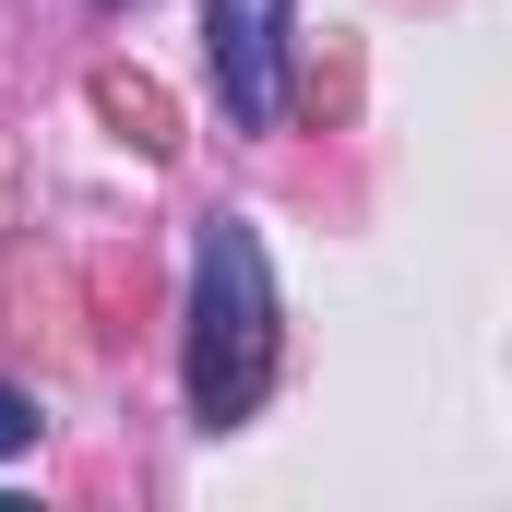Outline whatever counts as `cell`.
Returning <instances> with one entry per match:
<instances>
[{
    "label": "cell",
    "mask_w": 512,
    "mask_h": 512,
    "mask_svg": "<svg viewBox=\"0 0 512 512\" xmlns=\"http://www.w3.org/2000/svg\"><path fill=\"white\" fill-rule=\"evenodd\" d=\"M262 382H274V274H262L251 227L215 215L191 251V417L227 429L262 405Z\"/></svg>",
    "instance_id": "cell-1"
},
{
    "label": "cell",
    "mask_w": 512,
    "mask_h": 512,
    "mask_svg": "<svg viewBox=\"0 0 512 512\" xmlns=\"http://www.w3.org/2000/svg\"><path fill=\"white\" fill-rule=\"evenodd\" d=\"M24 441H36V405H24V393H0V453H24Z\"/></svg>",
    "instance_id": "cell-3"
},
{
    "label": "cell",
    "mask_w": 512,
    "mask_h": 512,
    "mask_svg": "<svg viewBox=\"0 0 512 512\" xmlns=\"http://www.w3.org/2000/svg\"><path fill=\"white\" fill-rule=\"evenodd\" d=\"M203 36H215L227 120L274 131V120H286V0H203Z\"/></svg>",
    "instance_id": "cell-2"
}]
</instances>
